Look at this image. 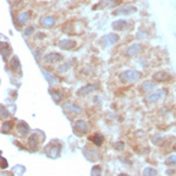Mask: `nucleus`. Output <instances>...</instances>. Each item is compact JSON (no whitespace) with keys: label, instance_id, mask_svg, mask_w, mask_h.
I'll return each instance as SVG.
<instances>
[{"label":"nucleus","instance_id":"obj_1","mask_svg":"<svg viewBox=\"0 0 176 176\" xmlns=\"http://www.w3.org/2000/svg\"><path fill=\"white\" fill-rule=\"evenodd\" d=\"M141 78H142L141 72H139L136 69H128V71H124V72L120 73V75H119V79L124 84L135 82V81L140 80Z\"/></svg>","mask_w":176,"mask_h":176},{"label":"nucleus","instance_id":"obj_2","mask_svg":"<svg viewBox=\"0 0 176 176\" xmlns=\"http://www.w3.org/2000/svg\"><path fill=\"white\" fill-rule=\"evenodd\" d=\"M120 36L115 34V33H109V34H106L103 35L101 39H100V44L103 46V47H112L119 41Z\"/></svg>","mask_w":176,"mask_h":176},{"label":"nucleus","instance_id":"obj_3","mask_svg":"<svg viewBox=\"0 0 176 176\" xmlns=\"http://www.w3.org/2000/svg\"><path fill=\"white\" fill-rule=\"evenodd\" d=\"M166 95H167V89H157L147 95L146 101L147 102H156V101L162 100Z\"/></svg>","mask_w":176,"mask_h":176},{"label":"nucleus","instance_id":"obj_4","mask_svg":"<svg viewBox=\"0 0 176 176\" xmlns=\"http://www.w3.org/2000/svg\"><path fill=\"white\" fill-rule=\"evenodd\" d=\"M136 12H137L136 7H134L132 5H127V6H121V7L116 8L113 12V15H132Z\"/></svg>","mask_w":176,"mask_h":176},{"label":"nucleus","instance_id":"obj_5","mask_svg":"<svg viewBox=\"0 0 176 176\" xmlns=\"http://www.w3.org/2000/svg\"><path fill=\"white\" fill-rule=\"evenodd\" d=\"M46 154L52 157V159H57L60 155V151H61V145H54V143H51L48 145L47 148H46Z\"/></svg>","mask_w":176,"mask_h":176},{"label":"nucleus","instance_id":"obj_6","mask_svg":"<svg viewBox=\"0 0 176 176\" xmlns=\"http://www.w3.org/2000/svg\"><path fill=\"white\" fill-rule=\"evenodd\" d=\"M55 23H57V19L53 15H46V17L41 18V20H40V25L42 27H45V28H52V27H54L55 26Z\"/></svg>","mask_w":176,"mask_h":176},{"label":"nucleus","instance_id":"obj_7","mask_svg":"<svg viewBox=\"0 0 176 176\" xmlns=\"http://www.w3.org/2000/svg\"><path fill=\"white\" fill-rule=\"evenodd\" d=\"M143 49L142 45L141 44H133L132 46H129L127 49H126V55L127 57H135L139 53H141Z\"/></svg>","mask_w":176,"mask_h":176},{"label":"nucleus","instance_id":"obj_8","mask_svg":"<svg viewBox=\"0 0 176 176\" xmlns=\"http://www.w3.org/2000/svg\"><path fill=\"white\" fill-rule=\"evenodd\" d=\"M120 2H121V0H102L94 6V9L106 8V7H116Z\"/></svg>","mask_w":176,"mask_h":176},{"label":"nucleus","instance_id":"obj_9","mask_svg":"<svg viewBox=\"0 0 176 176\" xmlns=\"http://www.w3.org/2000/svg\"><path fill=\"white\" fill-rule=\"evenodd\" d=\"M31 18H32V13H31L29 11L21 12V13L18 15V18H17V24H18V26H24V25H26L29 20H31Z\"/></svg>","mask_w":176,"mask_h":176},{"label":"nucleus","instance_id":"obj_10","mask_svg":"<svg viewBox=\"0 0 176 176\" xmlns=\"http://www.w3.org/2000/svg\"><path fill=\"white\" fill-rule=\"evenodd\" d=\"M88 123L85 120H78L74 124V130L79 134H86L88 132Z\"/></svg>","mask_w":176,"mask_h":176},{"label":"nucleus","instance_id":"obj_11","mask_svg":"<svg viewBox=\"0 0 176 176\" xmlns=\"http://www.w3.org/2000/svg\"><path fill=\"white\" fill-rule=\"evenodd\" d=\"M42 60H44V62H46V63H55V62H59V61L62 60V55L59 54V53L53 52V53L46 54V55L42 58Z\"/></svg>","mask_w":176,"mask_h":176},{"label":"nucleus","instance_id":"obj_12","mask_svg":"<svg viewBox=\"0 0 176 176\" xmlns=\"http://www.w3.org/2000/svg\"><path fill=\"white\" fill-rule=\"evenodd\" d=\"M58 46L63 51H68V49L74 48L76 46V42L74 40H71V39H62L59 41Z\"/></svg>","mask_w":176,"mask_h":176},{"label":"nucleus","instance_id":"obj_13","mask_svg":"<svg viewBox=\"0 0 176 176\" xmlns=\"http://www.w3.org/2000/svg\"><path fill=\"white\" fill-rule=\"evenodd\" d=\"M154 80L157 81V82H164V81H170L172 80V75L167 72H157L154 74Z\"/></svg>","mask_w":176,"mask_h":176},{"label":"nucleus","instance_id":"obj_14","mask_svg":"<svg viewBox=\"0 0 176 176\" xmlns=\"http://www.w3.org/2000/svg\"><path fill=\"white\" fill-rule=\"evenodd\" d=\"M112 28L114 31H124L128 28V23L123 19H119L112 23Z\"/></svg>","mask_w":176,"mask_h":176},{"label":"nucleus","instance_id":"obj_15","mask_svg":"<svg viewBox=\"0 0 176 176\" xmlns=\"http://www.w3.org/2000/svg\"><path fill=\"white\" fill-rule=\"evenodd\" d=\"M99 88V85H87V86H84L78 90V95H87L89 93L96 90Z\"/></svg>","mask_w":176,"mask_h":176},{"label":"nucleus","instance_id":"obj_16","mask_svg":"<svg viewBox=\"0 0 176 176\" xmlns=\"http://www.w3.org/2000/svg\"><path fill=\"white\" fill-rule=\"evenodd\" d=\"M84 155L86 156V159H87L88 161H92V162L99 160V154H97V151H95V150H93V149H85Z\"/></svg>","mask_w":176,"mask_h":176},{"label":"nucleus","instance_id":"obj_17","mask_svg":"<svg viewBox=\"0 0 176 176\" xmlns=\"http://www.w3.org/2000/svg\"><path fill=\"white\" fill-rule=\"evenodd\" d=\"M62 107H63V109H66V111H68V112H71L73 114H81V108L75 106V105H73V103L67 102V103H63Z\"/></svg>","mask_w":176,"mask_h":176},{"label":"nucleus","instance_id":"obj_18","mask_svg":"<svg viewBox=\"0 0 176 176\" xmlns=\"http://www.w3.org/2000/svg\"><path fill=\"white\" fill-rule=\"evenodd\" d=\"M1 53H2V57H4L5 60H7L8 57H9V54L12 53V49L8 46L7 42H1Z\"/></svg>","mask_w":176,"mask_h":176},{"label":"nucleus","instance_id":"obj_19","mask_svg":"<svg viewBox=\"0 0 176 176\" xmlns=\"http://www.w3.org/2000/svg\"><path fill=\"white\" fill-rule=\"evenodd\" d=\"M17 128H18V130H19L21 134H24V135H27L29 133V127L27 126V123H25L24 121H20V122L18 123Z\"/></svg>","mask_w":176,"mask_h":176},{"label":"nucleus","instance_id":"obj_20","mask_svg":"<svg viewBox=\"0 0 176 176\" xmlns=\"http://www.w3.org/2000/svg\"><path fill=\"white\" fill-rule=\"evenodd\" d=\"M155 88V82L154 81H145L141 85V90L142 92H150Z\"/></svg>","mask_w":176,"mask_h":176},{"label":"nucleus","instance_id":"obj_21","mask_svg":"<svg viewBox=\"0 0 176 176\" xmlns=\"http://www.w3.org/2000/svg\"><path fill=\"white\" fill-rule=\"evenodd\" d=\"M11 67H12V69H13V72H18V71H20V61H19V59L17 58V57H13L12 60H11Z\"/></svg>","mask_w":176,"mask_h":176},{"label":"nucleus","instance_id":"obj_22","mask_svg":"<svg viewBox=\"0 0 176 176\" xmlns=\"http://www.w3.org/2000/svg\"><path fill=\"white\" fill-rule=\"evenodd\" d=\"M42 74L45 75V78L47 79V81H48L49 84H52V85H58L59 84L58 78H55L54 75H52V74H49V73H47V72H42Z\"/></svg>","mask_w":176,"mask_h":176},{"label":"nucleus","instance_id":"obj_23","mask_svg":"<svg viewBox=\"0 0 176 176\" xmlns=\"http://www.w3.org/2000/svg\"><path fill=\"white\" fill-rule=\"evenodd\" d=\"M90 140L93 141V143H94L95 146L100 147L102 145V142H103V136H102L101 134H95Z\"/></svg>","mask_w":176,"mask_h":176},{"label":"nucleus","instance_id":"obj_24","mask_svg":"<svg viewBox=\"0 0 176 176\" xmlns=\"http://www.w3.org/2000/svg\"><path fill=\"white\" fill-rule=\"evenodd\" d=\"M28 145H29V147L33 149H35L36 147H38V145H39V139H38V136L36 135H31V137H29V140H28Z\"/></svg>","mask_w":176,"mask_h":176},{"label":"nucleus","instance_id":"obj_25","mask_svg":"<svg viewBox=\"0 0 176 176\" xmlns=\"http://www.w3.org/2000/svg\"><path fill=\"white\" fill-rule=\"evenodd\" d=\"M49 94H51L52 99H53L55 102H59V101L62 99V93H61V92H59V90H54V89H52V90L49 92Z\"/></svg>","mask_w":176,"mask_h":176},{"label":"nucleus","instance_id":"obj_26","mask_svg":"<svg viewBox=\"0 0 176 176\" xmlns=\"http://www.w3.org/2000/svg\"><path fill=\"white\" fill-rule=\"evenodd\" d=\"M71 66H72V63H71V61H68V62H66V63L61 65L60 67H58V72L59 73H65L71 68Z\"/></svg>","mask_w":176,"mask_h":176},{"label":"nucleus","instance_id":"obj_27","mask_svg":"<svg viewBox=\"0 0 176 176\" xmlns=\"http://www.w3.org/2000/svg\"><path fill=\"white\" fill-rule=\"evenodd\" d=\"M143 174H145V175H148V176H154L157 174V172H156L155 169H153V168L147 167L146 169H143Z\"/></svg>","mask_w":176,"mask_h":176},{"label":"nucleus","instance_id":"obj_28","mask_svg":"<svg viewBox=\"0 0 176 176\" xmlns=\"http://www.w3.org/2000/svg\"><path fill=\"white\" fill-rule=\"evenodd\" d=\"M34 31H35L34 26H28V27H26V28H25V31H24V34H25L26 36H29V35H32V34L34 33Z\"/></svg>","mask_w":176,"mask_h":176},{"label":"nucleus","instance_id":"obj_29","mask_svg":"<svg viewBox=\"0 0 176 176\" xmlns=\"http://www.w3.org/2000/svg\"><path fill=\"white\" fill-rule=\"evenodd\" d=\"M90 174H92V175H100V174H101V168H100L99 166H94V167L92 168Z\"/></svg>","mask_w":176,"mask_h":176},{"label":"nucleus","instance_id":"obj_30","mask_svg":"<svg viewBox=\"0 0 176 176\" xmlns=\"http://www.w3.org/2000/svg\"><path fill=\"white\" fill-rule=\"evenodd\" d=\"M166 163L169 164V166H172V164L175 166L176 164V156H174V155H173V156H169V157L166 160Z\"/></svg>","mask_w":176,"mask_h":176},{"label":"nucleus","instance_id":"obj_31","mask_svg":"<svg viewBox=\"0 0 176 176\" xmlns=\"http://www.w3.org/2000/svg\"><path fill=\"white\" fill-rule=\"evenodd\" d=\"M1 117L2 119H8L9 117V113L7 112V109L4 106H1Z\"/></svg>","mask_w":176,"mask_h":176},{"label":"nucleus","instance_id":"obj_32","mask_svg":"<svg viewBox=\"0 0 176 176\" xmlns=\"http://www.w3.org/2000/svg\"><path fill=\"white\" fill-rule=\"evenodd\" d=\"M11 127H12V123L11 122H5L2 124V132H8L11 129Z\"/></svg>","mask_w":176,"mask_h":176},{"label":"nucleus","instance_id":"obj_33","mask_svg":"<svg viewBox=\"0 0 176 176\" xmlns=\"http://www.w3.org/2000/svg\"><path fill=\"white\" fill-rule=\"evenodd\" d=\"M146 36H147L146 31H140V32L137 33V35H136V38H137V39H145Z\"/></svg>","mask_w":176,"mask_h":176},{"label":"nucleus","instance_id":"obj_34","mask_svg":"<svg viewBox=\"0 0 176 176\" xmlns=\"http://www.w3.org/2000/svg\"><path fill=\"white\" fill-rule=\"evenodd\" d=\"M124 147V143L123 142H117V143H114V148L117 149V150H122Z\"/></svg>","mask_w":176,"mask_h":176},{"label":"nucleus","instance_id":"obj_35","mask_svg":"<svg viewBox=\"0 0 176 176\" xmlns=\"http://www.w3.org/2000/svg\"><path fill=\"white\" fill-rule=\"evenodd\" d=\"M8 166H7V161L6 160H4V157H1V168L4 169V168H7Z\"/></svg>","mask_w":176,"mask_h":176},{"label":"nucleus","instance_id":"obj_36","mask_svg":"<svg viewBox=\"0 0 176 176\" xmlns=\"http://www.w3.org/2000/svg\"><path fill=\"white\" fill-rule=\"evenodd\" d=\"M39 35H36V38L38 39H41V38H45V35H44V33H38Z\"/></svg>","mask_w":176,"mask_h":176},{"label":"nucleus","instance_id":"obj_37","mask_svg":"<svg viewBox=\"0 0 176 176\" xmlns=\"http://www.w3.org/2000/svg\"><path fill=\"white\" fill-rule=\"evenodd\" d=\"M174 150H175V151H176V143H175V145H174Z\"/></svg>","mask_w":176,"mask_h":176}]
</instances>
